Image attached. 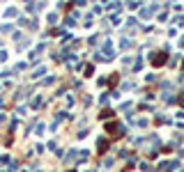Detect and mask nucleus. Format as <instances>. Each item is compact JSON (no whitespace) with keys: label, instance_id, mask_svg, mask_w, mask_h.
<instances>
[{"label":"nucleus","instance_id":"f257e3e1","mask_svg":"<svg viewBox=\"0 0 184 172\" xmlns=\"http://www.w3.org/2000/svg\"><path fill=\"white\" fill-rule=\"evenodd\" d=\"M163 62H166V53H157V55L152 57V64H154V67H161Z\"/></svg>","mask_w":184,"mask_h":172}]
</instances>
